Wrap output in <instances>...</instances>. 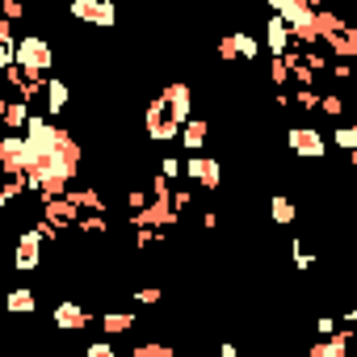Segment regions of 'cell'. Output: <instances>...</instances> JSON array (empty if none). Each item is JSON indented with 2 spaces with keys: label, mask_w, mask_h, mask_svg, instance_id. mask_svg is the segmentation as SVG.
<instances>
[{
  "label": "cell",
  "mask_w": 357,
  "mask_h": 357,
  "mask_svg": "<svg viewBox=\"0 0 357 357\" xmlns=\"http://www.w3.org/2000/svg\"><path fill=\"white\" fill-rule=\"evenodd\" d=\"M130 357H176L168 344H155V340H147V344H135V353Z\"/></svg>",
  "instance_id": "cell-19"
},
{
  "label": "cell",
  "mask_w": 357,
  "mask_h": 357,
  "mask_svg": "<svg viewBox=\"0 0 357 357\" xmlns=\"http://www.w3.org/2000/svg\"><path fill=\"white\" fill-rule=\"evenodd\" d=\"M332 139H336V147H344V151H353V147H357V126H340V130H336Z\"/></svg>",
  "instance_id": "cell-20"
},
{
  "label": "cell",
  "mask_w": 357,
  "mask_h": 357,
  "mask_svg": "<svg viewBox=\"0 0 357 357\" xmlns=\"http://www.w3.org/2000/svg\"><path fill=\"white\" fill-rule=\"evenodd\" d=\"M265 47L273 51V59H282V55H290V47H294V38H290V30L278 22V17H269V26H265Z\"/></svg>",
  "instance_id": "cell-10"
},
{
  "label": "cell",
  "mask_w": 357,
  "mask_h": 357,
  "mask_svg": "<svg viewBox=\"0 0 357 357\" xmlns=\"http://www.w3.org/2000/svg\"><path fill=\"white\" fill-rule=\"evenodd\" d=\"M130 328H135V315H130V311H109V315H101V332H109V336L130 332Z\"/></svg>",
  "instance_id": "cell-17"
},
{
  "label": "cell",
  "mask_w": 357,
  "mask_h": 357,
  "mask_svg": "<svg viewBox=\"0 0 357 357\" xmlns=\"http://www.w3.org/2000/svg\"><path fill=\"white\" fill-rule=\"evenodd\" d=\"M164 294H160V286H143V290H135V303H143V307H155Z\"/></svg>",
  "instance_id": "cell-23"
},
{
  "label": "cell",
  "mask_w": 357,
  "mask_h": 357,
  "mask_svg": "<svg viewBox=\"0 0 357 357\" xmlns=\"http://www.w3.org/2000/svg\"><path fill=\"white\" fill-rule=\"evenodd\" d=\"M30 190L26 181V168L17 160V135H0V211L9 202H17Z\"/></svg>",
  "instance_id": "cell-2"
},
{
  "label": "cell",
  "mask_w": 357,
  "mask_h": 357,
  "mask_svg": "<svg viewBox=\"0 0 357 357\" xmlns=\"http://www.w3.org/2000/svg\"><path fill=\"white\" fill-rule=\"evenodd\" d=\"M89 307L84 303H55V328L59 332H80V328H89Z\"/></svg>",
  "instance_id": "cell-9"
},
{
  "label": "cell",
  "mask_w": 357,
  "mask_h": 357,
  "mask_svg": "<svg viewBox=\"0 0 357 357\" xmlns=\"http://www.w3.org/2000/svg\"><path fill=\"white\" fill-rule=\"evenodd\" d=\"M257 51H261V43L252 38V34H223V43H219V55H223V63H252L257 59Z\"/></svg>",
  "instance_id": "cell-6"
},
{
  "label": "cell",
  "mask_w": 357,
  "mask_h": 357,
  "mask_svg": "<svg viewBox=\"0 0 357 357\" xmlns=\"http://www.w3.org/2000/svg\"><path fill=\"white\" fill-rule=\"evenodd\" d=\"M72 17L109 30V26H114V5H105V0H76V5H72Z\"/></svg>",
  "instance_id": "cell-8"
},
{
  "label": "cell",
  "mask_w": 357,
  "mask_h": 357,
  "mask_svg": "<svg viewBox=\"0 0 357 357\" xmlns=\"http://www.w3.org/2000/svg\"><path fill=\"white\" fill-rule=\"evenodd\" d=\"M181 172H190V181H198L202 190H219L223 185V164L206 160V155H190V168H181Z\"/></svg>",
  "instance_id": "cell-7"
},
{
  "label": "cell",
  "mask_w": 357,
  "mask_h": 357,
  "mask_svg": "<svg viewBox=\"0 0 357 357\" xmlns=\"http://www.w3.org/2000/svg\"><path fill=\"white\" fill-rule=\"evenodd\" d=\"M0 122H5V130H22V126L30 122V105L13 97V101L5 105V118H0Z\"/></svg>",
  "instance_id": "cell-15"
},
{
  "label": "cell",
  "mask_w": 357,
  "mask_h": 357,
  "mask_svg": "<svg viewBox=\"0 0 357 357\" xmlns=\"http://www.w3.org/2000/svg\"><path fill=\"white\" fill-rule=\"evenodd\" d=\"M160 176H164V181L181 176V160H176V155H164V160H160Z\"/></svg>",
  "instance_id": "cell-21"
},
{
  "label": "cell",
  "mask_w": 357,
  "mask_h": 357,
  "mask_svg": "<svg viewBox=\"0 0 357 357\" xmlns=\"http://www.w3.org/2000/svg\"><path fill=\"white\" fill-rule=\"evenodd\" d=\"M206 135H211V126H206V118H190L185 126H181V143L198 155L202 147H206Z\"/></svg>",
  "instance_id": "cell-13"
},
{
  "label": "cell",
  "mask_w": 357,
  "mask_h": 357,
  "mask_svg": "<svg viewBox=\"0 0 357 357\" xmlns=\"http://www.w3.org/2000/svg\"><path fill=\"white\" fill-rule=\"evenodd\" d=\"M315 332H319V336L328 340V336L336 332V319H332V315H319V319H315Z\"/></svg>",
  "instance_id": "cell-26"
},
{
  "label": "cell",
  "mask_w": 357,
  "mask_h": 357,
  "mask_svg": "<svg viewBox=\"0 0 357 357\" xmlns=\"http://www.w3.org/2000/svg\"><path fill=\"white\" fill-rule=\"evenodd\" d=\"M13 68H17L26 80H47V72L55 68V47H51L43 34H17Z\"/></svg>",
  "instance_id": "cell-3"
},
{
  "label": "cell",
  "mask_w": 357,
  "mask_h": 357,
  "mask_svg": "<svg viewBox=\"0 0 357 357\" xmlns=\"http://www.w3.org/2000/svg\"><path fill=\"white\" fill-rule=\"evenodd\" d=\"M319 109H324L328 118H336V114L344 109V97H336V93H328V97H319Z\"/></svg>",
  "instance_id": "cell-22"
},
{
  "label": "cell",
  "mask_w": 357,
  "mask_h": 357,
  "mask_svg": "<svg viewBox=\"0 0 357 357\" xmlns=\"http://www.w3.org/2000/svg\"><path fill=\"white\" fill-rule=\"evenodd\" d=\"M43 105H47V114H63L68 109V80H59V76H47L43 80Z\"/></svg>",
  "instance_id": "cell-12"
},
{
  "label": "cell",
  "mask_w": 357,
  "mask_h": 357,
  "mask_svg": "<svg viewBox=\"0 0 357 357\" xmlns=\"http://www.w3.org/2000/svg\"><path fill=\"white\" fill-rule=\"evenodd\" d=\"M76 231H84V236H105V231H109V219H105V215H76Z\"/></svg>",
  "instance_id": "cell-18"
},
{
  "label": "cell",
  "mask_w": 357,
  "mask_h": 357,
  "mask_svg": "<svg viewBox=\"0 0 357 357\" xmlns=\"http://www.w3.org/2000/svg\"><path fill=\"white\" fill-rule=\"evenodd\" d=\"M286 143H290V151L303 155V160H324V155H328V139H324L319 130H311V126H294V130L286 135Z\"/></svg>",
  "instance_id": "cell-4"
},
{
  "label": "cell",
  "mask_w": 357,
  "mask_h": 357,
  "mask_svg": "<svg viewBox=\"0 0 357 357\" xmlns=\"http://www.w3.org/2000/svg\"><path fill=\"white\" fill-rule=\"evenodd\" d=\"M84 357H118V349H114V344H109V340H93V344H89V353H84Z\"/></svg>",
  "instance_id": "cell-25"
},
{
  "label": "cell",
  "mask_w": 357,
  "mask_h": 357,
  "mask_svg": "<svg viewBox=\"0 0 357 357\" xmlns=\"http://www.w3.org/2000/svg\"><path fill=\"white\" fill-rule=\"evenodd\" d=\"M0 17H5V22H17V17H26V9L17 5V0H0Z\"/></svg>",
  "instance_id": "cell-24"
},
{
  "label": "cell",
  "mask_w": 357,
  "mask_h": 357,
  "mask_svg": "<svg viewBox=\"0 0 357 357\" xmlns=\"http://www.w3.org/2000/svg\"><path fill=\"white\" fill-rule=\"evenodd\" d=\"M5 307L13 311V315H34V290H9V298H5Z\"/></svg>",
  "instance_id": "cell-16"
},
{
  "label": "cell",
  "mask_w": 357,
  "mask_h": 357,
  "mask_svg": "<svg viewBox=\"0 0 357 357\" xmlns=\"http://www.w3.org/2000/svg\"><path fill=\"white\" fill-rule=\"evenodd\" d=\"M13 265H17L22 273H38V269H43V240L34 236V227L17 236V244H13Z\"/></svg>",
  "instance_id": "cell-5"
},
{
  "label": "cell",
  "mask_w": 357,
  "mask_h": 357,
  "mask_svg": "<svg viewBox=\"0 0 357 357\" xmlns=\"http://www.w3.org/2000/svg\"><path fill=\"white\" fill-rule=\"evenodd\" d=\"M324 47H328V51L336 55V63H349V59L357 55V34H353V30L344 26V30H336L332 38H324Z\"/></svg>",
  "instance_id": "cell-11"
},
{
  "label": "cell",
  "mask_w": 357,
  "mask_h": 357,
  "mask_svg": "<svg viewBox=\"0 0 357 357\" xmlns=\"http://www.w3.org/2000/svg\"><path fill=\"white\" fill-rule=\"evenodd\" d=\"M190 105H194V93L190 84H168L151 105H147V135L155 143H168L172 135H181V126L190 122Z\"/></svg>",
  "instance_id": "cell-1"
},
{
  "label": "cell",
  "mask_w": 357,
  "mask_h": 357,
  "mask_svg": "<svg viewBox=\"0 0 357 357\" xmlns=\"http://www.w3.org/2000/svg\"><path fill=\"white\" fill-rule=\"evenodd\" d=\"M219 357H240V353H236V344H227V340H223V344H219Z\"/></svg>",
  "instance_id": "cell-27"
},
{
  "label": "cell",
  "mask_w": 357,
  "mask_h": 357,
  "mask_svg": "<svg viewBox=\"0 0 357 357\" xmlns=\"http://www.w3.org/2000/svg\"><path fill=\"white\" fill-rule=\"evenodd\" d=\"M269 219H273L278 227H290V223L298 219V206H294L290 198H282V194H278V198H269Z\"/></svg>",
  "instance_id": "cell-14"
}]
</instances>
